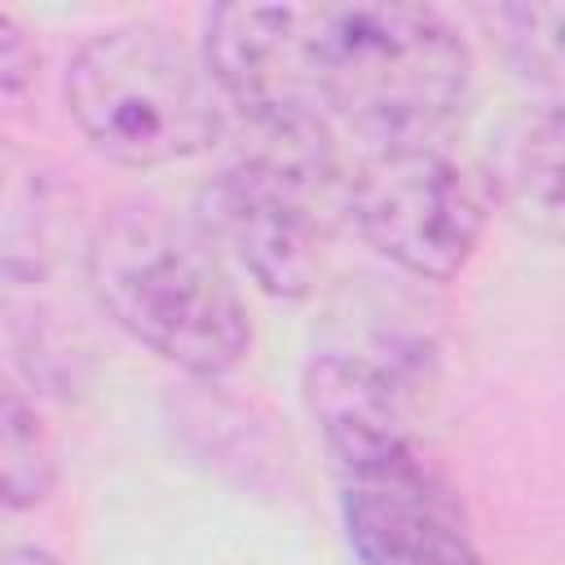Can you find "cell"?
I'll return each instance as SVG.
<instances>
[{
  "label": "cell",
  "mask_w": 565,
  "mask_h": 565,
  "mask_svg": "<svg viewBox=\"0 0 565 565\" xmlns=\"http://www.w3.org/2000/svg\"><path fill=\"white\" fill-rule=\"evenodd\" d=\"M0 565H62L53 552L44 547H31V543H18V547H4L0 552Z\"/></svg>",
  "instance_id": "cell-13"
},
{
  "label": "cell",
  "mask_w": 565,
  "mask_h": 565,
  "mask_svg": "<svg viewBox=\"0 0 565 565\" xmlns=\"http://www.w3.org/2000/svg\"><path fill=\"white\" fill-rule=\"evenodd\" d=\"M97 309L141 349L194 380H221L252 349L247 305L199 225L159 207H124L84 243Z\"/></svg>",
  "instance_id": "cell-2"
},
{
  "label": "cell",
  "mask_w": 565,
  "mask_h": 565,
  "mask_svg": "<svg viewBox=\"0 0 565 565\" xmlns=\"http://www.w3.org/2000/svg\"><path fill=\"white\" fill-rule=\"evenodd\" d=\"M344 212L397 269L450 282L486 234V190L437 146H402L344 168Z\"/></svg>",
  "instance_id": "cell-5"
},
{
  "label": "cell",
  "mask_w": 565,
  "mask_h": 565,
  "mask_svg": "<svg viewBox=\"0 0 565 565\" xmlns=\"http://www.w3.org/2000/svg\"><path fill=\"white\" fill-rule=\"evenodd\" d=\"M305 406L340 477H362L419 459L406 428L402 388L393 371L366 353H313L305 366Z\"/></svg>",
  "instance_id": "cell-7"
},
{
  "label": "cell",
  "mask_w": 565,
  "mask_h": 565,
  "mask_svg": "<svg viewBox=\"0 0 565 565\" xmlns=\"http://www.w3.org/2000/svg\"><path fill=\"white\" fill-rule=\"evenodd\" d=\"M79 243L75 190L26 146L0 137V296H35Z\"/></svg>",
  "instance_id": "cell-8"
},
{
  "label": "cell",
  "mask_w": 565,
  "mask_h": 565,
  "mask_svg": "<svg viewBox=\"0 0 565 565\" xmlns=\"http://www.w3.org/2000/svg\"><path fill=\"white\" fill-rule=\"evenodd\" d=\"M340 521L358 565H486L424 459L344 477Z\"/></svg>",
  "instance_id": "cell-6"
},
{
  "label": "cell",
  "mask_w": 565,
  "mask_h": 565,
  "mask_svg": "<svg viewBox=\"0 0 565 565\" xmlns=\"http://www.w3.org/2000/svg\"><path fill=\"white\" fill-rule=\"evenodd\" d=\"M203 62L225 106L287 154L340 177L459 119L472 57L428 4H216Z\"/></svg>",
  "instance_id": "cell-1"
},
{
  "label": "cell",
  "mask_w": 565,
  "mask_h": 565,
  "mask_svg": "<svg viewBox=\"0 0 565 565\" xmlns=\"http://www.w3.org/2000/svg\"><path fill=\"white\" fill-rule=\"evenodd\" d=\"M66 110L93 150L124 168H159L207 150L225 102L203 57L159 22L88 35L66 66Z\"/></svg>",
  "instance_id": "cell-3"
},
{
  "label": "cell",
  "mask_w": 565,
  "mask_h": 565,
  "mask_svg": "<svg viewBox=\"0 0 565 565\" xmlns=\"http://www.w3.org/2000/svg\"><path fill=\"white\" fill-rule=\"evenodd\" d=\"M499 22L508 26V49L516 57V66H525V75H543L547 84H556V66H561V4H512V9H499Z\"/></svg>",
  "instance_id": "cell-11"
},
{
  "label": "cell",
  "mask_w": 565,
  "mask_h": 565,
  "mask_svg": "<svg viewBox=\"0 0 565 565\" xmlns=\"http://www.w3.org/2000/svg\"><path fill=\"white\" fill-rule=\"evenodd\" d=\"M556 137H561L556 110H547L543 124H530V132L521 137L508 163V185L516 190V203L530 207V221H543L547 230L556 225V172H561Z\"/></svg>",
  "instance_id": "cell-10"
},
{
  "label": "cell",
  "mask_w": 565,
  "mask_h": 565,
  "mask_svg": "<svg viewBox=\"0 0 565 565\" xmlns=\"http://www.w3.org/2000/svg\"><path fill=\"white\" fill-rule=\"evenodd\" d=\"M331 168L287 154L260 150L221 168L199 190V234L216 247L221 260H234L260 291L278 300H300L313 291L327 243L331 212L327 185Z\"/></svg>",
  "instance_id": "cell-4"
},
{
  "label": "cell",
  "mask_w": 565,
  "mask_h": 565,
  "mask_svg": "<svg viewBox=\"0 0 565 565\" xmlns=\"http://www.w3.org/2000/svg\"><path fill=\"white\" fill-rule=\"evenodd\" d=\"M35 71H40V53L31 35L9 13H0V110L31 93Z\"/></svg>",
  "instance_id": "cell-12"
},
{
  "label": "cell",
  "mask_w": 565,
  "mask_h": 565,
  "mask_svg": "<svg viewBox=\"0 0 565 565\" xmlns=\"http://www.w3.org/2000/svg\"><path fill=\"white\" fill-rule=\"evenodd\" d=\"M57 486V446L22 388L0 375V508L22 512Z\"/></svg>",
  "instance_id": "cell-9"
}]
</instances>
